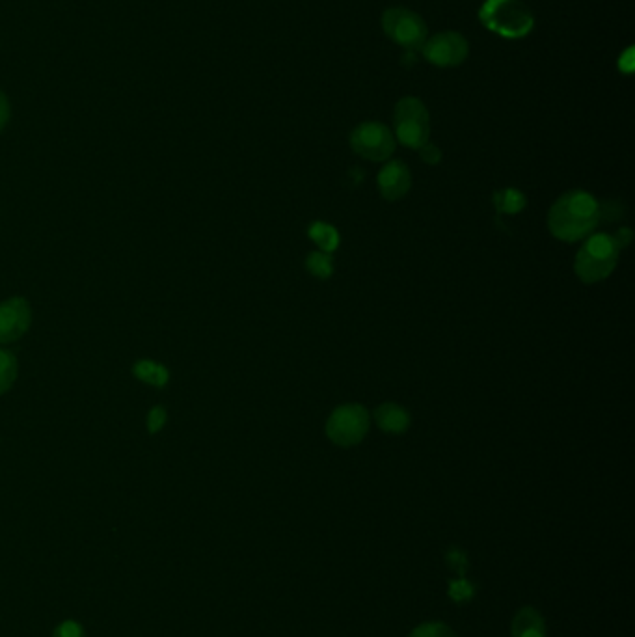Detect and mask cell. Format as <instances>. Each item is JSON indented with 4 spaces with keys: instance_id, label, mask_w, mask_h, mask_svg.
Returning a JSON list of instances; mask_svg holds the SVG:
<instances>
[{
    "instance_id": "e0dca14e",
    "label": "cell",
    "mask_w": 635,
    "mask_h": 637,
    "mask_svg": "<svg viewBox=\"0 0 635 637\" xmlns=\"http://www.w3.org/2000/svg\"><path fill=\"white\" fill-rule=\"evenodd\" d=\"M306 269L319 280H328L334 274V259L326 252H311L306 258Z\"/></svg>"
},
{
    "instance_id": "4fadbf2b",
    "label": "cell",
    "mask_w": 635,
    "mask_h": 637,
    "mask_svg": "<svg viewBox=\"0 0 635 637\" xmlns=\"http://www.w3.org/2000/svg\"><path fill=\"white\" fill-rule=\"evenodd\" d=\"M513 637H546V626L533 608H524L513 621Z\"/></svg>"
},
{
    "instance_id": "d4e9b609",
    "label": "cell",
    "mask_w": 635,
    "mask_h": 637,
    "mask_svg": "<svg viewBox=\"0 0 635 637\" xmlns=\"http://www.w3.org/2000/svg\"><path fill=\"white\" fill-rule=\"evenodd\" d=\"M635 68V51L634 47H628L624 53L621 55V60H619V69H621L622 73H626V75H632V71Z\"/></svg>"
},
{
    "instance_id": "6da1fadb",
    "label": "cell",
    "mask_w": 635,
    "mask_h": 637,
    "mask_svg": "<svg viewBox=\"0 0 635 637\" xmlns=\"http://www.w3.org/2000/svg\"><path fill=\"white\" fill-rule=\"evenodd\" d=\"M600 224L598 202L595 196L583 190H570L563 194L550 209L548 228L555 239L574 243L587 237Z\"/></svg>"
},
{
    "instance_id": "5b68a950",
    "label": "cell",
    "mask_w": 635,
    "mask_h": 637,
    "mask_svg": "<svg viewBox=\"0 0 635 637\" xmlns=\"http://www.w3.org/2000/svg\"><path fill=\"white\" fill-rule=\"evenodd\" d=\"M369 431V414L362 405L349 403L336 408L326 421V434L339 448L360 444Z\"/></svg>"
},
{
    "instance_id": "7402d4cb",
    "label": "cell",
    "mask_w": 635,
    "mask_h": 637,
    "mask_svg": "<svg viewBox=\"0 0 635 637\" xmlns=\"http://www.w3.org/2000/svg\"><path fill=\"white\" fill-rule=\"evenodd\" d=\"M446 563L449 569L453 570L459 578L464 576V572L468 569V557L460 550V548H451L447 552Z\"/></svg>"
},
{
    "instance_id": "30bf717a",
    "label": "cell",
    "mask_w": 635,
    "mask_h": 637,
    "mask_svg": "<svg viewBox=\"0 0 635 637\" xmlns=\"http://www.w3.org/2000/svg\"><path fill=\"white\" fill-rule=\"evenodd\" d=\"M377 185H379L380 196L386 202H397V200L405 198L408 190L412 187V176H410L408 166L401 161H392V163L386 164L379 172Z\"/></svg>"
},
{
    "instance_id": "9c48e42d",
    "label": "cell",
    "mask_w": 635,
    "mask_h": 637,
    "mask_svg": "<svg viewBox=\"0 0 635 637\" xmlns=\"http://www.w3.org/2000/svg\"><path fill=\"white\" fill-rule=\"evenodd\" d=\"M32 325V308L27 299L12 297L0 302V343H14L28 332Z\"/></svg>"
},
{
    "instance_id": "9a60e30c",
    "label": "cell",
    "mask_w": 635,
    "mask_h": 637,
    "mask_svg": "<svg viewBox=\"0 0 635 637\" xmlns=\"http://www.w3.org/2000/svg\"><path fill=\"white\" fill-rule=\"evenodd\" d=\"M494 205L500 215H516L524 211L526 207V196L516 189L498 190L494 194Z\"/></svg>"
},
{
    "instance_id": "7c38bea8",
    "label": "cell",
    "mask_w": 635,
    "mask_h": 637,
    "mask_svg": "<svg viewBox=\"0 0 635 637\" xmlns=\"http://www.w3.org/2000/svg\"><path fill=\"white\" fill-rule=\"evenodd\" d=\"M131 371L136 380L153 388H164L170 382L168 367L155 360H136Z\"/></svg>"
},
{
    "instance_id": "8992f818",
    "label": "cell",
    "mask_w": 635,
    "mask_h": 637,
    "mask_svg": "<svg viewBox=\"0 0 635 637\" xmlns=\"http://www.w3.org/2000/svg\"><path fill=\"white\" fill-rule=\"evenodd\" d=\"M384 34L408 51H418L427 41V23L408 8H390L382 15Z\"/></svg>"
},
{
    "instance_id": "ffe728a7",
    "label": "cell",
    "mask_w": 635,
    "mask_h": 637,
    "mask_svg": "<svg viewBox=\"0 0 635 637\" xmlns=\"http://www.w3.org/2000/svg\"><path fill=\"white\" fill-rule=\"evenodd\" d=\"M410 637H457V634L444 623H423L419 624Z\"/></svg>"
},
{
    "instance_id": "2e32d148",
    "label": "cell",
    "mask_w": 635,
    "mask_h": 637,
    "mask_svg": "<svg viewBox=\"0 0 635 637\" xmlns=\"http://www.w3.org/2000/svg\"><path fill=\"white\" fill-rule=\"evenodd\" d=\"M19 375L17 356L10 349H0V395L8 394L14 388Z\"/></svg>"
},
{
    "instance_id": "ac0fdd59",
    "label": "cell",
    "mask_w": 635,
    "mask_h": 637,
    "mask_svg": "<svg viewBox=\"0 0 635 637\" xmlns=\"http://www.w3.org/2000/svg\"><path fill=\"white\" fill-rule=\"evenodd\" d=\"M600 224H615L626 217V207L621 200H606L604 204H598Z\"/></svg>"
},
{
    "instance_id": "44dd1931",
    "label": "cell",
    "mask_w": 635,
    "mask_h": 637,
    "mask_svg": "<svg viewBox=\"0 0 635 637\" xmlns=\"http://www.w3.org/2000/svg\"><path fill=\"white\" fill-rule=\"evenodd\" d=\"M166 421H168V410L163 405H155L148 412V418H146V429L149 434H157L163 431L166 427Z\"/></svg>"
},
{
    "instance_id": "4316f807",
    "label": "cell",
    "mask_w": 635,
    "mask_h": 637,
    "mask_svg": "<svg viewBox=\"0 0 635 637\" xmlns=\"http://www.w3.org/2000/svg\"><path fill=\"white\" fill-rule=\"evenodd\" d=\"M8 122H10V103H8V97L0 92V133L4 131Z\"/></svg>"
},
{
    "instance_id": "cb8c5ba5",
    "label": "cell",
    "mask_w": 635,
    "mask_h": 637,
    "mask_svg": "<svg viewBox=\"0 0 635 637\" xmlns=\"http://www.w3.org/2000/svg\"><path fill=\"white\" fill-rule=\"evenodd\" d=\"M421 161L427 164H438L442 161V151L438 150L434 144L427 142L423 148H419Z\"/></svg>"
},
{
    "instance_id": "7a4b0ae2",
    "label": "cell",
    "mask_w": 635,
    "mask_h": 637,
    "mask_svg": "<svg viewBox=\"0 0 635 637\" xmlns=\"http://www.w3.org/2000/svg\"><path fill=\"white\" fill-rule=\"evenodd\" d=\"M479 19L490 32L509 40L524 38L535 25L531 10L522 0H485Z\"/></svg>"
},
{
    "instance_id": "484cf974",
    "label": "cell",
    "mask_w": 635,
    "mask_h": 637,
    "mask_svg": "<svg viewBox=\"0 0 635 637\" xmlns=\"http://www.w3.org/2000/svg\"><path fill=\"white\" fill-rule=\"evenodd\" d=\"M632 239H634V233H632L630 228H621V230L613 235V241H615L619 250L626 248L628 244L632 243Z\"/></svg>"
},
{
    "instance_id": "277c9868",
    "label": "cell",
    "mask_w": 635,
    "mask_h": 637,
    "mask_svg": "<svg viewBox=\"0 0 635 637\" xmlns=\"http://www.w3.org/2000/svg\"><path fill=\"white\" fill-rule=\"evenodd\" d=\"M393 122H395L397 140L406 148L419 150L429 142V135H431L429 110L418 97H403L395 105Z\"/></svg>"
},
{
    "instance_id": "603a6c76",
    "label": "cell",
    "mask_w": 635,
    "mask_h": 637,
    "mask_svg": "<svg viewBox=\"0 0 635 637\" xmlns=\"http://www.w3.org/2000/svg\"><path fill=\"white\" fill-rule=\"evenodd\" d=\"M53 637H86V634L77 621H64L56 626Z\"/></svg>"
},
{
    "instance_id": "d6986e66",
    "label": "cell",
    "mask_w": 635,
    "mask_h": 637,
    "mask_svg": "<svg viewBox=\"0 0 635 637\" xmlns=\"http://www.w3.org/2000/svg\"><path fill=\"white\" fill-rule=\"evenodd\" d=\"M475 595V587L464 576L449 582V597L455 602H468Z\"/></svg>"
},
{
    "instance_id": "ba28073f",
    "label": "cell",
    "mask_w": 635,
    "mask_h": 637,
    "mask_svg": "<svg viewBox=\"0 0 635 637\" xmlns=\"http://www.w3.org/2000/svg\"><path fill=\"white\" fill-rule=\"evenodd\" d=\"M421 51H423V56L434 66H438V68H455V66H460L468 58L470 45L459 32L447 30V32H440V34L433 36L431 40L425 41Z\"/></svg>"
},
{
    "instance_id": "52a82bcc",
    "label": "cell",
    "mask_w": 635,
    "mask_h": 637,
    "mask_svg": "<svg viewBox=\"0 0 635 637\" xmlns=\"http://www.w3.org/2000/svg\"><path fill=\"white\" fill-rule=\"evenodd\" d=\"M351 148L354 153L373 163H382L392 157L395 136L379 122L360 123L351 133Z\"/></svg>"
},
{
    "instance_id": "3957f363",
    "label": "cell",
    "mask_w": 635,
    "mask_h": 637,
    "mask_svg": "<svg viewBox=\"0 0 635 637\" xmlns=\"http://www.w3.org/2000/svg\"><path fill=\"white\" fill-rule=\"evenodd\" d=\"M619 248L611 235L596 233L581 246L574 261V271L581 282L596 284L606 280L617 267Z\"/></svg>"
},
{
    "instance_id": "5bb4252c",
    "label": "cell",
    "mask_w": 635,
    "mask_h": 637,
    "mask_svg": "<svg viewBox=\"0 0 635 637\" xmlns=\"http://www.w3.org/2000/svg\"><path fill=\"white\" fill-rule=\"evenodd\" d=\"M308 233H310L311 241L321 248V252L330 254V252L338 250L341 237H339V231L332 224L321 222V220L313 222Z\"/></svg>"
},
{
    "instance_id": "8fae6325",
    "label": "cell",
    "mask_w": 635,
    "mask_h": 637,
    "mask_svg": "<svg viewBox=\"0 0 635 637\" xmlns=\"http://www.w3.org/2000/svg\"><path fill=\"white\" fill-rule=\"evenodd\" d=\"M375 421L384 433L403 434L410 427V414L395 403H384L375 408Z\"/></svg>"
}]
</instances>
